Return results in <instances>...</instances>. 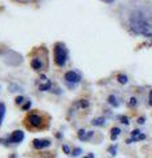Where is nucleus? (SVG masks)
Here are the masks:
<instances>
[{"mask_svg": "<svg viewBox=\"0 0 152 158\" xmlns=\"http://www.w3.org/2000/svg\"><path fill=\"white\" fill-rule=\"evenodd\" d=\"M130 27L135 33L152 37V6L135 9L130 16Z\"/></svg>", "mask_w": 152, "mask_h": 158, "instance_id": "1", "label": "nucleus"}, {"mask_svg": "<svg viewBox=\"0 0 152 158\" xmlns=\"http://www.w3.org/2000/svg\"><path fill=\"white\" fill-rule=\"evenodd\" d=\"M67 56H69L67 48L62 42H57L54 45V62L58 67H62L66 63Z\"/></svg>", "mask_w": 152, "mask_h": 158, "instance_id": "2", "label": "nucleus"}, {"mask_svg": "<svg viewBox=\"0 0 152 158\" xmlns=\"http://www.w3.org/2000/svg\"><path fill=\"white\" fill-rule=\"evenodd\" d=\"M23 140H24V132L23 131H13L7 141L11 142V144H20Z\"/></svg>", "mask_w": 152, "mask_h": 158, "instance_id": "3", "label": "nucleus"}, {"mask_svg": "<svg viewBox=\"0 0 152 158\" xmlns=\"http://www.w3.org/2000/svg\"><path fill=\"white\" fill-rule=\"evenodd\" d=\"M65 81H66L67 83H73V85H77V83L81 82V75H80L78 73L70 70V71H67V73L65 74Z\"/></svg>", "mask_w": 152, "mask_h": 158, "instance_id": "4", "label": "nucleus"}, {"mask_svg": "<svg viewBox=\"0 0 152 158\" xmlns=\"http://www.w3.org/2000/svg\"><path fill=\"white\" fill-rule=\"evenodd\" d=\"M27 120H28L29 124H31L32 127H35V128H38V127L42 125V117L40 115H36V113H32V115H29L27 117Z\"/></svg>", "mask_w": 152, "mask_h": 158, "instance_id": "5", "label": "nucleus"}, {"mask_svg": "<svg viewBox=\"0 0 152 158\" xmlns=\"http://www.w3.org/2000/svg\"><path fill=\"white\" fill-rule=\"evenodd\" d=\"M50 145H52L50 140H46V138H36V140H33V146L36 149H44V148H48Z\"/></svg>", "mask_w": 152, "mask_h": 158, "instance_id": "6", "label": "nucleus"}, {"mask_svg": "<svg viewBox=\"0 0 152 158\" xmlns=\"http://www.w3.org/2000/svg\"><path fill=\"white\" fill-rule=\"evenodd\" d=\"M93 136V132H86V131H83L81 129L80 132H78V138L82 141H87V140H90V137Z\"/></svg>", "mask_w": 152, "mask_h": 158, "instance_id": "7", "label": "nucleus"}, {"mask_svg": "<svg viewBox=\"0 0 152 158\" xmlns=\"http://www.w3.org/2000/svg\"><path fill=\"white\" fill-rule=\"evenodd\" d=\"M4 116H6V104L4 103H0V125L4 120Z\"/></svg>", "mask_w": 152, "mask_h": 158, "instance_id": "8", "label": "nucleus"}, {"mask_svg": "<svg viewBox=\"0 0 152 158\" xmlns=\"http://www.w3.org/2000/svg\"><path fill=\"white\" fill-rule=\"evenodd\" d=\"M119 135H120V129H119V128H112V129H111V136H110L111 140L115 141Z\"/></svg>", "mask_w": 152, "mask_h": 158, "instance_id": "9", "label": "nucleus"}, {"mask_svg": "<svg viewBox=\"0 0 152 158\" xmlns=\"http://www.w3.org/2000/svg\"><path fill=\"white\" fill-rule=\"evenodd\" d=\"M32 67L35 69V70H41L42 65H41L40 59H37V58H35V59H33V61H32Z\"/></svg>", "mask_w": 152, "mask_h": 158, "instance_id": "10", "label": "nucleus"}, {"mask_svg": "<svg viewBox=\"0 0 152 158\" xmlns=\"http://www.w3.org/2000/svg\"><path fill=\"white\" fill-rule=\"evenodd\" d=\"M91 123H93V125L101 127V125L105 124V118H103V117H97V118H94V120H93Z\"/></svg>", "mask_w": 152, "mask_h": 158, "instance_id": "11", "label": "nucleus"}, {"mask_svg": "<svg viewBox=\"0 0 152 158\" xmlns=\"http://www.w3.org/2000/svg\"><path fill=\"white\" fill-rule=\"evenodd\" d=\"M50 87H52V83L50 82H46L45 85H40V87H38V90L40 91H48V90H50Z\"/></svg>", "mask_w": 152, "mask_h": 158, "instance_id": "12", "label": "nucleus"}, {"mask_svg": "<svg viewBox=\"0 0 152 158\" xmlns=\"http://www.w3.org/2000/svg\"><path fill=\"white\" fill-rule=\"evenodd\" d=\"M118 82L122 83V85H126V83L128 82V78L123 75V74H119V75H118Z\"/></svg>", "mask_w": 152, "mask_h": 158, "instance_id": "13", "label": "nucleus"}, {"mask_svg": "<svg viewBox=\"0 0 152 158\" xmlns=\"http://www.w3.org/2000/svg\"><path fill=\"white\" fill-rule=\"evenodd\" d=\"M109 103H110L111 106H114V107H118V106H119V103L116 102V98H115L114 95H110V96H109Z\"/></svg>", "mask_w": 152, "mask_h": 158, "instance_id": "14", "label": "nucleus"}, {"mask_svg": "<svg viewBox=\"0 0 152 158\" xmlns=\"http://www.w3.org/2000/svg\"><path fill=\"white\" fill-rule=\"evenodd\" d=\"M24 100H25V99H24L23 96H17L16 98V104H19V106H21L23 103H24Z\"/></svg>", "mask_w": 152, "mask_h": 158, "instance_id": "15", "label": "nucleus"}, {"mask_svg": "<svg viewBox=\"0 0 152 158\" xmlns=\"http://www.w3.org/2000/svg\"><path fill=\"white\" fill-rule=\"evenodd\" d=\"M31 106H32V103L29 102V100H27V103L23 106V111H27V110H29V108H31Z\"/></svg>", "mask_w": 152, "mask_h": 158, "instance_id": "16", "label": "nucleus"}, {"mask_svg": "<svg viewBox=\"0 0 152 158\" xmlns=\"http://www.w3.org/2000/svg\"><path fill=\"white\" fill-rule=\"evenodd\" d=\"M119 118H120V121H122V123H123V124H126V125H128V123H130V121H128V117H126V116H120Z\"/></svg>", "mask_w": 152, "mask_h": 158, "instance_id": "17", "label": "nucleus"}, {"mask_svg": "<svg viewBox=\"0 0 152 158\" xmlns=\"http://www.w3.org/2000/svg\"><path fill=\"white\" fill-rule=\"evenodd\" d=\"M136 103H138V100H136V98H131L130 99V106H136Z\"/></svg>", "mask_w": 152, "mask_h": 158, "instance_id": "18", "label": "nucleus"}, {"mask_svg": "<svg viewBox=\"0 0 152 158\" xmlns=\"http://www.w3.org/2000/svg\"><path fill=\"white\" fill-rule=\"evenodd\" d=\"M131 135H132V137H138L139 135H141V133H140V131H139V129H135V131H132Z\"/></svg>", "mask_w": 152, "mask_h": 158, "instance_id": "19", "label": "nucleus"}, {"mask_svg": "<svg viewBox=\"0 0 152 158\" xmlns=\"http://www.w3.org/2000/svg\"><path fill=\"white\" fill-rule=\"evenodd\" d=\"M109 152L111 153L112 156H115V154H116V148H115V146H111V148H109Z\"/></svg>", "mask_w": 152, "mask_h": 158, "instance_id": "20", "label": "nucleus"}, {"mask_svg": "<svg viewBox=\"0 0 152 158\" xmlns=\"http://www.w3.org/2000/svg\"><path fill=\"white\" fill-rule=\"evenodd\" d=\"M81 152H82V150L80 149V148H76V149L73 150V156H78V154H80Z\"/></svg>", "mask_w": 152, "mask_h": 158, "instance_id": "21", "label": "nucleus"}, {"mask_svg": "<svg viewBox=\"0 0 152 158\" xmlns=\"http://www.w3.org/2000/svg\"><path fill=\"white\" fill-rule=\"evenodd\" d=\"M80 104H81V107H83V108H86L87 106H89V103H87L86 100H81V103H80Z\"/></svg>", "mask_w": 152, "mask_h": 158, "instance_id": "22", "label": "nucleus"}, {"mask_svg": "<svg viewBox=\"0 0 152 158\" xmlns=\"http://www.w3.org/2000/svg\"><path fill=\"white\" fill-rule=\"evenodd\" d=\"M138 123H139V124H143V123H144V117H139Z\"/></svg>", "mask_w": 152, "mask_h": 158, "instance_id": "23", "label": "nucleus"}, {"mask_svg": "<svg viewBox=\"0 0 152 158\" xmlns=\"http://www.w3.org/2000/svg\"><path fill=\"white\" fill-rule=\"evenodd\" d=\"M63 152H65V153H70V150H69V148H67L66 145H65V146H63Z\"/></svg>", "mask_w": 152, "mask_h": 158, "instance_id": "24", "label": "nucleus"}, {"mask_svg": "<svg viewBox=\"0 0 152 158\" xmlns=\"http://www.w3.org/2000/svg\"><path fill=\"white\" fill-rule=\"evenodd\" d=\"M103 3H107V4H111V3H114V0H102Z\"/></svg>", "mask_w": 152, "mask_h": 158, "instance_id": "25", "label": "nucleus"}, {"mask_svg": "<svg viewBox=\"0 0 152 158\" xmlns=\"http://www.w3.org/2000/svg\"><path fill=\"white\" fill-rule=\"evenodd\" d=\"M83 158H94V154H89V156H86V157H83Z\"/></svg>", "mask_w": 152, "mask_h": 158, "instance_id": "26", "label": "nucleus"}, {"mask_svg": "<svg viewBox=\"0 0 152 158\" xmlns=\"http://www.w3.org/2000/svg\"><path fill=\"white\" fill-rule=\"evenodd\" d=\"M150 100H152V90H151V92H150Z\"/></svg>", "mask_w": 152, "mask_h": 158, "instance_id": "27", "label": "nucleus"}, {"mask_svg": "<svg viewBox=\"0 0 152 158\" xmlns=\"http://www.w3.org/2000/svg\"><path fill=\"white\" fill-rule=\"evenodd\" d=\"M148 103H150V106H151V107H152V100H150V102H148Z\"/></svg>", "mask_w": 152, "mask_h": 158, "instance_id": "28", "label": "nucleus"}, {"mask_svg": "<svg viewBox=\"0 0 152 158\" xmlns=\"http://www.w3.org/2000/svg\"><path fill=\"white\" fill-rule=\"evenodd\" d=\"M11 158H16V157H15V156H11Z\"/></svg>", "mask_w": 152, "mask_h": 158, "instance_id": "29", "label": "nucleus"}, {"mask_svg": "<svg viewBox=\"0 0 152 158\" xmlns=\"http://www.w3.org/2000/svg\"><path fill=\"white\" fill-rule=\"evenodd\" d=\"M151 44H152V42H151Z\"/></svg>", "mask_w": 152, "mask_h": 158, "instance_id": "30", "label": "nucleus"}]
</instances>
